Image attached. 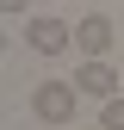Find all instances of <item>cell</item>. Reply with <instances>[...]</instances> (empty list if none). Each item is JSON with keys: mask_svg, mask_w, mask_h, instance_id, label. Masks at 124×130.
Returning <instances> with one entry per match:
<instances>
[{"mask_svg": "<svg viewBox=\"0 0 124 130\" xmlns=\"http://www.w3.org/2000/svg\"><path fill=\"white\" fill-rule=\"evenodd\" d=\"M81 99L87 93L74 87V80H37V87H31V118L37 124H74V111H81Z\"/></svg>", "mask_w": 124, "mask_h": 130, "instance_id": "cell-1", "label": "cell"}, {"mask_svg": "<svg viewBox=\"0 0 124 130\" xmlns=\"http://www.w3.org/2000/svg\"><path fill=\"white\" fill-rule=\"evenodd\" d=\"M74 87L87 93V99H118V68L105 56H81V68H74Z\"/></svg>", "mask_w": 124, "mask_h": 130, "instance_id": "cell-2", "label": "cell"}, {"mask_svg": "<svg viewBox=\"0 0 124 130\" xmlns=\"http://www.w3.org/2000/svg\"><path fill=\"white\" fill-rule=\"evenodd\" d=\"M25 43L37 56H68L74 50V25H62V19H31L25 25Z\"/></svg>", "mask_w": 124, "mask_h": 130, "instance_id": "cell-3", "label": "cell"}, {"mask_svg": "<svg viewBox=\"0 0 124 130\" xmlns=\"http://www.w3.org/2000/svg\"><path fill=\"white\" fill-rule=\"evenodd\" d=\"M112 37H118V31H112L105 12H87V19L74 25V50H81V56H112Z\"/></svg>", "mask_w": 124, "mask_h": 130, "instance_id": "cell-4", "label": "cell"}, {"mask_svg": "<svg viewBox=\"0 0 124 130\" xmlns=\"http://www.w3.org/2000/svg\"><path fill=\"white\" fill-rule=\"evenodd\" d=\"M99 130H124V99H105V111H99Z\"/></svg>", "mask_w": 124, "mask_h": 130, "instance_id": "cell-5", "label": "cell"}, {"mask_svg": "<svg viewBox=\"0 0 124 130\" xmlns=\"http://www.w3.org/2000/svg\"><path fill=\"white\" fill-rule=\"evenodd\" d=\"M0 6H6V12H25V0H0Z\"/></svg>", "mask_w": 124, "mask_h": 130, "instance_id": "cell-6", "label": "cell"}]
</instances>
